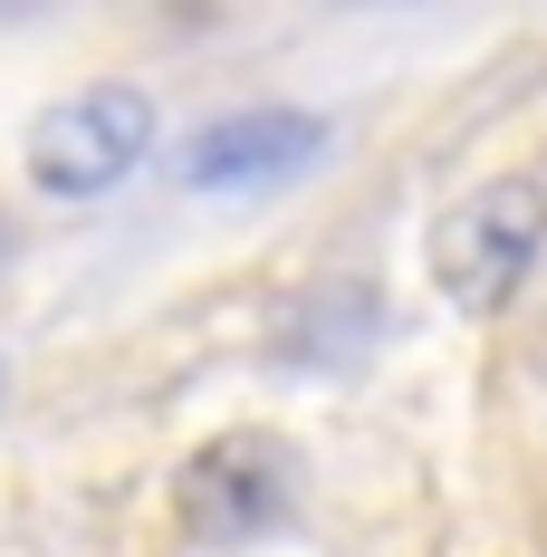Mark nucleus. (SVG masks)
Returning a JSON list of instances; mask_svg holds the SVG:
<instances>
[{
    "label": "nucleus",
    "mask_w": 547,
    "mask_h": 557,
    "mask_svg": "<svg viewBox=\"0 0 547 557\" xmlns=\"http://www.w3.org/2000/svg\"><path fill=\"white\" fill-rule=\"evenodd\" d=\"M154 154V97L145 87H77L29 125V183L58 202H97Z\"/></svg>",
    "instance_id": "obj_2"
},
{
    "label": "nucleus",
    "mask_w": 547,
    "mask_h": 557,
    "mask_svg": "<svg viewBox=\"0 0 547 557\" xmlns=\"http://www.w3.org/2000/svg\"><path fill=\"white\" fill-rule=\"evenodd\" d=\"M327 145L336 125L308 107H240V115H212L173 173H183V193H278V183L327 164Z\"/></svg>",
    "instance_id": "obj_3"
},
{
    "label": "nucleus",
    "mask_w": 547,
    "mask_h": 557,
    "mask_svg": "<svg viewBox=\"0 0 547 557\" xmlns=\"http://www.w3.org/2000/svg\"><path fill=\"white\" fill-rule=\"evenodd\" d=\"M183 519L202 529V539H250V529H270L278 509H288V443L278 433H221L212 451H192V471H183Z\"/></svg>",
    "instance_id": "obj_4"
},
{
    "label": "nucleus",
    "mask_w": 547,
    "mask_h": 557,
    "mask_svg": "<svg viewBox=\"0 0 547 557\" xmlns=\"http://www.w3.org/2000/svg\"><path fill=\"white\" fill-rule=\"evenodd\" d=\"M547 250V183L538 173H490L433 222V288L461 318H490L519 298V278Z\"/></svg>",
    "instance_id": "obj_1"
}]
</instances>
